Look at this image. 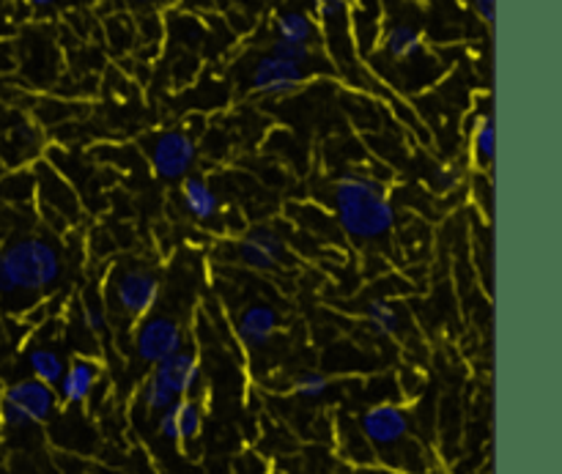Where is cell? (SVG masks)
<instances>
[{"mask_svg": "<svg viewBox=\"0 0 562 474\" xmlns=\"http://www.w3.org/2000/svg\"><path fill=\"white\" fill-rule=\"evenodd\" d=\"M366 321L376 338H395L404 327L401 311L387 300H371L366 307Z\"/></svg>", "mask_w": 562, "mask_h": 474, "instance_id": "obj_20", "label": "cell"}, {"mask_svg": "<svg viewBox=\"0 0 562 474\" xmlns=\"http://www.w3.org/2000/svg\"><path fill=\"white\" fill-rule=\"evenodd\" d=\"M82 324L91 329L93 335H102L108 329V307L102 300H88L82 305Z\"/></svg>", "mask_w": 562, "mask_h": 474, "instance_id": "obj_25", "label": "cell"}, {"mask_svg": "<svg viewBox=\"0 0 562 474\" xmlns=\"http://www.w3.org/2000/svg\"><path fill=\"white\" fill-rule=\"evenodd\" d=\"M130 5H135V9H154V5L159 3V0H126Z\"/></svg>", "mask_w": 562, "mask_h": 474, "instance_id": "obj_30", "label": "cell"}, {"mask_svg": "<svg viewBox=\"0 0 562 474\" xmlns=\"http://www.w3.org/2000/svg\"><path fill=\"white\" fill-rule=\"evenodd\" d=\"M184 327H181L176 318L170 316H157V313H148V316L137 318L135 327V354L137 360L146 362V365H157L165 357L176 354V351L184 349Z\"/></svg>", "mask_w": 562, "mask_h": 474, "instance_id": "obj_7", "label": "cell"}, {"mask_svg": "<svg viewBox=\"0 0 562 474\" xmlns=\"http://www.w3.org/2000/svg\"><path fill=\"white\" fill-rule=\"evenodd\" d=\"M333 208L340 230L360 245L390 236L398 219L384 181L366 173H344L335 181Z\"/></svg>", "mask_w": 562, "mask_h": 474, "instance_id": "obj_1", "label": "cell"}, {"mask_svg": "<svg viewBox=\"0 0 562 474\" xmlns=\"http://www.w3.org/2000/svg\"><path fill=\"white\" fill-rule=\"evenodd\" d=\"M280 329V316L272 305H263V302H256V305H247L241 311L239 321H236V335H239L241 346L250 351L267 349L272 343V338Z\"/></svg>", "mask_w": 562, "mask_h": 474, "instance_id": "obj_15", "label": "cell"}, {"mask_svg": "<svg viewBox=\"0 0 562 474\" xmlns=\"http://www.w3.org/2000/svg\"><path fill=\"white\" fill-rule=\"evenodd\" d=\"M311 80V71L291 60L274 58L272 53H263L250 71V91L267 99H285L291 93L302 91Z\"/></svg>", "mask_w": 562, "mask_h": 474, "instance_id": "obj_8", "label": "cell"}, {"mask_svg": "<svg viewBox=\"0 0 562 474\" xmlns=\"http://www.w3.org/2000/svg\"><path fill=\"white\" fill-rule=\"evenodd\" d=\"M27 368H31L33 379H38V382L49 384V387H55L58 384V379L64 376V368L66 362L60 360L58 351L53 349H31L27 351Z\"/></svg>", "mask_w": 562, "mask_h": 474, "instance_id": "obj_21", "label": "cell"}, {"mask_svg": "<svg viewBox=\"0 0 562 474\" xmlns=\"http://www.w3.org/2000/svg\"><path fill=\"white\" fill-rule=\"evenodd\" d=\"M236 256L252 272H274L289 258V247L272 225H256L239 239Z\"/></svg>", "mask_w": 562, "mask_h": 474, "instance_id": "obj_9", "label": "cell"}, {"mask_svg": "<svg viewBox=\"0 0 562 474\" xmlns=\"http://www.w3.org/2000/svg\"><path fill=\"white\" fill-rule=\"evenodd\" d=\"M99 379H102V365L97 360H88V357H77L64 368V376L55 384L58 387L55 393L64 406H82L93 395Z\"/></svg>", "mask_w": 562, "mask_h": 474, "instance_id": "obj_13", "label": "cell"}, {"mask_svg": "<svg viewBox=\"0 0 562 474\" xmlns=\"http://www.w3.org/2000/svg\"><path fill=\"white\" fill-rule=\"evenodd\" d=\"M360 428L362 439L376 450V455H382V461H387L390 466H401L406 472H415L412 466V453H420V448L415 444L412 433V417L404 406L395 404H376L371 409H366L360 415Z\"/></svg>", "mask_w": 562, "mask_h": 474, "instance_id": "obj_3", "label": "cell"}, {"mask_svg": "<svg viewBox=\"0 0 562 474\" xmlns=\"http://www.w3.org/2000/svg\"><path fill=\"white\" fill-rule=\"evenodd\" d=\"M33 192L42 201V208L53 217H58L60 225H66L64 219H77L80 214V198H77L75 187L58 173V170L49 168L47 162H38L33 170Z\"/></svg>", "mask_w": 562, "mask_h": 474, "instance_id": "obj_10", "label": "cell"}, {"mask_svg": "<svg viewBox=\"0 0 562 474\" xmlns=\"http://www.w3.org/2000/svg\"><path fill=\"white\" fill-rule=\"evenodd\" d=\"M384 27V11L379 0H351L349 31L360 58H368L379 49V36Z\"/></svg>", "mask_w": 562, "mask_h": 474, "instance_id": "obj_14", "label": "cell"}, {"mask_svg": "<svg viewBox=\"0 0 562 474\" xmlns=\"http://www.w3.org/2000/svg\"><path fill=\"white\" fill-rule=\"evenodd\" d=\"M475 5V14L486 22L488 27L494 25V16H497V0H472Z\"/></svg>", "mask_w": 562, "mask_h": 474, "instance_id": "obj_28", "label": "cell"}, {"mask_svg": "<svg viewBox=\"0 0 562 474\" xmlns=\"http://www.w3.org/2000/svg\"><path fill=\"white\" fill-rule=\"evenodd\" d=\"M64 278V256L42 236H22L0 247V296H38Z\"/></svg>", "mask_w": 562, "mask_h": 474, "instance_id": "obj_2", "label": "cell"}, {"mask_svg": "<svg viewBox=\"0 0 562 474\" xmlns=\"http://www.w3.org/2000/svg\"><path fill=\"white\" fill-rule=\"evenodd\" d=\"M234 474H269V464L256 453H241L234 464Z\"/></svg>", "mask_w": 562, "mask_h": 474, "instance_id": "obj_27", "label": "cell"}, {"mask_svg": "<svg viewBox=\"0 0 562 474\" xmlns=\"http://www.w3.org/2000/svg\"><path fill=\"white\" fill-rule=\"evenodd\" d=\"M148 376L159 384L162 390H168L173 398H190L192 393L201 384V362L190 351H176V354L165 357L162 362L151 365Z\"/></svg>", "mask_w": 562, "mask_h": 474, "instance_id": "obj_11", "label": "cell"}, {"mask_svg": "<svg viewBox=\"0 0 562 474\" xmlns=\"http://www.w3.org/2000/svg\"><path fill=\"white\" fill-rule=\"evenodd\" d=\"M461 176L464 173H461L459 165H439L437 173H434V187L439 192H450L461 184Z\"/></svg>", "mask_w": 562, "mask_h": 474, "instance_id": "obj_26", "label": "cell"}, {"mask_svg": "<svg viewBox=\"0 0 562 474\" xmlns=\"http://www.w3.org/2000/svg\"><path fill=\"white\" fill-rule=\"evenodd\" d=\"M269 53H272L274 58L291 60V64H296V66H302V69L311 71V64L316 60L318 49H316V44H294V42H280V38H272V44H269Z\"/></svg>", "mask_w": 562, "mask_h": 474, "instance_id": "obj_22", "label": "cell"}, {"mask_svg": "<svg viewBox=\"0 0 562 474\" xmlns=\"http://www.w3.org/2000/svg\"><path fill=\"white\" fill-rule=\"evenodd\" d=\"M0 428H3V404H0Z\"/></svg>", "mask_w": 562, "mask_h": 474, "instance_id": "obj_31", "label": "cell"}, {"mask_svg": "<svg viewBox=\"0 0 562 474\" xmlns=\"http://www.w3.org/2000/svg\"><path fill=\"white\" fill-rule=\"evenodd\" d=\"M159 296H162V280L143 263L121 267L110 280V302L130 318L148 316L157 307Z\"/></svg>", "mask_w": 562, "mask_h": 474, "instance_id": "obj_5", "label": "cell"}, {"mask_svg": "<svg viewBox=\"0 0 562 474\" xmlns=\"http://www.w3.org/2000/svg\"><path fill=\"white\" fill-rule=\"evenodd\" d=\"M470 151H472V162H475V168L483 170V173H488L494 162V121L488 113L475 115V121H472Z\"/></svg>", "mask_w": 562, "mask_h": 474, "instance_id": "obj_19", "label": "cell"}, {"mask_svg": "<svg viewBox=\"0 0 562 474\" xmlns=\"http://www.w3.org/2000/svg\"><path fill=\"white\" fill-rule=\"evenodd\" d=\"M143 146L154 176L162 181L187 179L198 165V140L184 129L154 132L148 140H143Z\"/></svg>", "mask_w": 562, "mask_h": 474, "instance_id": "obj_6", "label": "cell"}, {"mask_svg": "<svg viewBox=\"0 0 562 474\" xmlns=\"http://www.w3.org/2000/svg\"><path fill=\"white\" fill-rule=\"evenodd\" d=\"M16 3L25 5L27 11H33V14H36V11H49V9H55V5H58L60 0H16Z\"/></svg>", "mask_w": 562, "mask_h": 474, "instance_id": "obj_29", "label": "cell"}, {"mask_svg": "<svg viewBox=\"0 0 562 474\" xmlns=\"http://www.w3.org/2000/svg\"><path fill=\"white\" fill-rule=\"evenodd\" d=\"M181 206L195 223L212 225L223 214V201L203 176H187L181 179Z\"/></svg>", "mask_w": 562, "mask_h": 474, "instance_id": "obj_17", "label": "cell"}, {"mask_svg": "<svg viewBox=\"0 0 562 474\" xmlns=\"http://www.w3.org/2000/svg\"><path fill=\"white\" fill-rule=\"evenodd\" d=\"M140 400L148 411H157L159 415V411L168 409L176 398L168 393V390L159 387L151 376H146V382H143V387H140Z\"/></svg>", "mask_w": 562, "mask_h": 474, "instance_id": "obj_24", "label": "cell"}, {"mask_svg": "<svg viewBox=\"0 0 562 474\" xmlns=\"http://www.w3.org/2000/svg\"><path fill=\"white\" fill-rule=\"evenodd\" d=\"M379 49L393 64H415L426 55V36H423L420 27L409 25V22H390L382 27Z\"/></svg>", "mask_w": 562, "mask_h": 474, "instance_id": "obj_16", "label": "cell"}, {"mask_svg": "<svg viewBox=\"0 0 562 474\" xmlns=\"http://www.w3.org/2000/svg\"><path fill=\"white\" fill-rule=\"evenodd\" d=\"M291 393L302 400L324 398V395L329 393V376H324V373L318 371L300 373V376L294 379V384H291Z\"/></svg>", "mask_w": 562, "mask_h": 474, "instance_id": "obj_23", "label": "cell"}, {"mask_svg": "<svg viewBox=\"0 0 562 474\" xmlns=\"http://www.w3.org/2000/svg\"><path fill=\"white\" fill-rule=\"evenodd\" d=\"M0 404H3V426L11 431H25V428L53 420L58 411V393L31 376L9 384L0 395Z\"/></svg>", "mask_w": 562, "mask_h": 474, "instance_id": "obj_4", "label": "cell"}, {"mask_svg": "<svg viewBox=\"0 0 562 474\" xmlns=\"http://www.w3.org/2000/svg\"><path fill=\"white\" fill-rule=\"evenodd\" d=\"M203 428V409L195 398H176L168 409L159 411L157 431L159 437L168 439V442L184 444L198 439Z\"/></svg>", "mask_w": 562, "mask_h": 474, "instance_id": "obj_12", "label": "cell"}, {"mask_svg": "<svg viewBox=\"0 0 562 474\" xmlns=\"http://www.w3.org/2000/svg\"><path fill=\"white\" fill-rule=\"evenodd\" d=\"M274 38L280 42H294V44H316L318 42V22L313 20L307 11L291 9L283 11V14L274 16L272 22Z\"/></svg>", "mask_w": 562, "mask_h": 474, "instance_id": "obj_18", "label": "cell"}]
</instances>
